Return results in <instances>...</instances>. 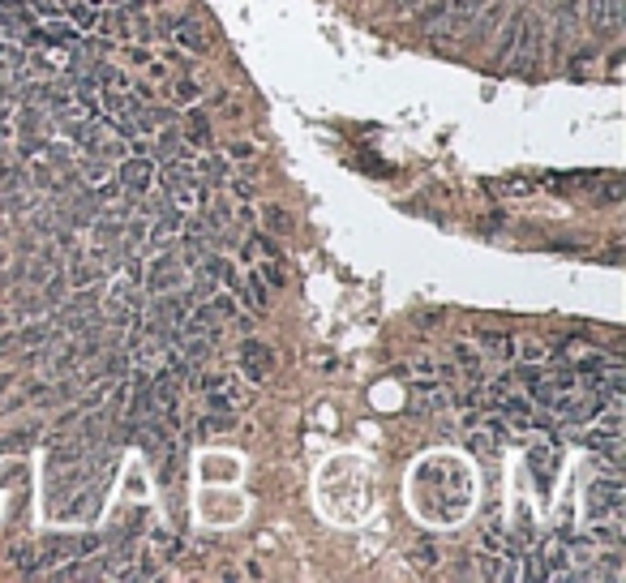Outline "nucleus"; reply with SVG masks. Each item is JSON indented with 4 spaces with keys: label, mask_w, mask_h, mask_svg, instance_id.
Returning a JSON list of instances; mask_svg holds the SVG:
<instances>
[{
    "label": "nucleus",
    "mask_w": 626,
    "mask_h": 583,
    "mask_svg": "<svg viewBox=\"0 0 626 583\" xmlns=\"http://www.w3.org/2000/svg\"><path fill=\"white\" fill-rule=\"evenodd\" d=\"M159 159H176V155H185L189 159V138L176 129V124H164V133H159V150H155Z\"/></svg>",
    "instance_id": "obj_15"
},
{
    "label": "nucleus",
    "mask_w": 626,
    "mask_h": 583,
    "mask_svg": "<svg viewBox=\"0 0 626 583\" xmlns=\"http://www.w3.org/2000/svg\"><path fill=\"white\" fill-rule=\"evenodd\" d=\"M536 60H541V18L536 13H519V35H515V48H510V60L506 69L515 73H536Z\"/></svg>",
    "instance_id": "obj_2"
},
{
    "label": "nucleus",
    "mask_w": 626,
    "mask_h": 583,
    "mask_svg": "<svg viewBox=\"0 0 626 583\" xmlns=\"http://www.w3.org/2000/svg\"><path fill=\"white\" fill-rule=\"evenodd\" d=\"M262 284H266V288H284V267H279V258H266Z\"/></svg>",
    "instance_id": "obj_30"
},
{
    "label": "nucleus",
    "mask_w": 626,
    "mask_h": 583,
    "mask_svg": "<svg viewBox=\"0 0 626 583\" xmlns=\"http://www.w3.org/2000/svg\"><path fill=\"white\" fill-rule=\"evenodd\" d=\"M9 562H13V571H18V575H26V579H35V575H39V558H35V545H13Z\"/></svg>",
    "instance_id": "obj_19"
},
{
    "label": "nucleus",
    "mask_w": 626,
    "mask_h": 583,
    "mask_svg": "<svg viewBox=\"0 0 626 583\" xmlns=\"http://www.w3.org/2000/svg\"><path fill=\"white\" fill-rule=\"evenodd\" d=\"M412 566H416V571H434V566H437V549H434V545H416V549H412Z\"/></svg>",
    "instance_id": "obj_28"
},
{
    "label": "nucleus",
    "mask_w": 626,
    "mask_h": 583,
    "mask_svg": "<svg viewBox=\"0 0 626 583\" xmlns=\"http://www.w3.org/2000/svg\"><path fill=\"white\" fill-rule=\"evenodd\" d=\"M116 180H121V189L129 197H146L155 189V164H150L146 155H124Z\"/></svg>",
    "instance_id": "obj_4"
},
{
    "label": "nucleus",
    "mask_w": 626,
    "mask_h": 583,
    "mask_svg": "<svg viewBox=\"0 0 626 583\" xmlns=\"http://www.w3.org/2000/svg\"><path fill=\"white\" fill-rule=\"evenodd\" d=\"M583 9L597 35H618L626 22V0H583Z\"/></svg>",
    "instance_id": "obj_8"
},
{
    "label": "nucleus",
    "mask_w": 626,
    "mask_h": 583,
    "mask_svg": "<svg viewBox=\"0 0 626 583\" xmlns=\"http://www.w3.org/2000/svg\"><path fill=\"white\" fill-rule=\"evenodd\" d=\"M39 442H44V425H22V429L0 437V455H22V451L39 446Z\"/></svg>",
    "instance_id": "obj_13"
},
{
    "label": "nucleus",
    "mask_w": 626,
    "mask_h": 583,
    "mask_svg": "<svg viewBox=\"0 0 626 583\" xmlns=\"http://www.w3.org/2000/svg\"><path fill=\"white\" fill-rule=\"evenodd\" d=\"M622 476H601L592 481V493H588V515L592 519H605V515H622Z\"/></svg>",
    "instance_id": "obj_5"
},
{
    "label": "nucleus",
    "mask_w": 626,
    "mask_h": 583,
    "mask_svg": "<svg viewBox=\"0 0 626 583\" xmlns=\"http://www.w3.org/2000/svg\"><path fill=\"white\" fill-rule=\"evenodd\" d=\"M22 65H26V52L4 39V44H0V73H4V77H9V73H22Z\"/></svg>",
    "instance_id": "obj_23"
},
{
    "label": "nucleus",
    "mask_w": 626,
    "mask_h": 583,
    "mask_svg": "<svg viewBox=\"0 0 626 583\" xmlns=\"http://www.w3.org/2000/svg\"><path fill=\"white\" fill-rule=\"evenodd\" d=\"M455 364L468 373V378H481V369H485L481 352H477V347H468V343H455Z\"/></svg>",
    "instance_id": "obj_21"
},
{
    "label": "nucleus",
    "mask_w": 626,
    "mask_h": 583,
    "mask_svg": "<svg viewBox=\"0 0 626 583\" xmlns=\"http://www.w3.org/2000/svg\"><path fill=\"white\" fill-rule=\"evenodd\" d=\"M597 202H601V206H618V202H626V180L622 176H605V185L597 189Z\"/></svg>",
    "instance_id": "obj_22"
},
{
    "label": "nucleus",
    "mask_w": 626,
    "mask_h": 583,
    "mask_svg": "<svg viewBox=\"0 0 626 583\" xmlns=\"http://www.w3.org/2000/svg\"><path fill=\"white\" fill-rule=\"evenodd\" d=\"M237 429V412H211L202 420V434H232Z\"/></svg>",
    "instance_id": "obj_26"
},
{
    "label": "nucleus",
    "mask_w": 626,
    "mask_h": 583,
    "mask_svg": "<svg viewBox=\"0 0 626 583\" xmlns=\"http://www.w3.org/2000/svg\"><path fill=\"white\" fill-rule=\"evenodd\" d=\"M99 545H103V536L99 532H86V536H44V545L35 549V558H39V575H48L56 562H69V558H91L99 554Z\"/></svg>",
    "instance_id": "obj_1"
},
{
    "label": "nucleus",
    "mask_w": 626,
    "mask_h": 583,
    "mask_svg": "<svg viewBox=\"0 0 626 583\" xmlns=\"http://www.w3.org/2000/svg\"><path fill=\"white\" fill-rule=\"evenodd\" d=\"M0 236H4V215H0Z\"/></svg>",
    "instance_id": "obj_38"
},
{
    "label": "nucleus",
    "mask_w": 626,
    "mask_h": 583,
    "mask_svg": "<svg viewBox=\"0 0 626 583\" xmlns=\"http://www.w3.org/2000/svg\"><path fill=\"white\" fill-rule=\"evenodd\" d=\"M185 138L197 146H211V121H206L202 108H189V112H185Z\"/></svg>",
    "instance_id": "obj_16"
},
{
    "label": "nucleus",
    "mask_w": 626,
    "mask_h": 583,
    "mask_svg": "<svg viewBox=\"0 0 626 583\" xmlns=\"http://www.w3.org/2000/svg\"><path fill=\"white\" fill-rule=\"evenodd\" d=\"M228 155H232V159H253V142H232Z\"/></svg>",
    "instance_id": "obj_34"
},
{
    "label": "nucleus",
    "mask_w": 626,
    "mask_h": 583,
    "mask_svg": "<svg viewBox=\"0 0 626 583\" xmlns=\"http://www.w3.org/2000/svg\"><path fill=\"white\" fill-rule=\"evenodd\" d=\"M129 352H108L103 361H99V378H124L129 373Z\"/></svg>",
    "instance_id": "obj_25"
},
{
    "label": "nucleus",
    "mask_w": 626,
    "mask_h": 583,
    "mask_svg": "<svg viewBox=\"0 0 626 583\" xmlns=\"http://www.w3.org/2000/svg\"><path fill=\"white\" fill-rule=\"evenodd\" d=\"M592 65H597V48H579L575 56H571V73H575V77L579 73H588Z\"/></svg>",
    "instance_id": "obj_31"
},
{
    "label": "nucleus",
    "mask_w": 626,
    "mask_h": 583,
    "mask_svg": "<svg viewBox=\"0 0 626 583\" xmlns=\"http://www.w3.org/2000/svg\"><path fill=\"white\" fill-rule=\"evenodd\" d=\"M412 408L425 416H437L451 408V387L446 382H437V378H425V382H416L412 387Z\"/></svg>",
    "instance_id": "obj_10"
},
{
    "label": "nucleus",
    "mask_w": 626,
    "mask_h": 583,
    "mask_svg": "<svg viewBox=\"0 0 626 583\" xmlns=\"http://www.w3.org/2000/svg\"><path fill=\"white\" fill-rule=\"evenodd\" d=\"M4 387H9V373H0V390H4Z\"/></svg>",
    "instance_id": "obj_36"
},
{
    "label": "nucleus",
    "mask_w": 626,
    "mask_h": 583,
    "mask_svg": "<svg viewBox=\"0 0 626 583\" xmlns=\"http://www.w3.org/2000/svg\"><path fill=\"white\" fill-rule=\"evenodd\" d=\"M515 35H519V13H510L502 22V35H498V48H494V60L506 65L510 60V48H515Z\"/></svg>",
    "instance_id": "obj_18"
},
{
    "label": "nucleus",
    "mask_w": 626,
    "mask_h": 583,
    "mask_svg": "<svg viewBox=\"0 0 626 583\" xmlns=\"http://www.w3.org/2000/svg\"><path fill=\"white\" fill-rule=\"evenodd\" d=\"M262 223H266V232H275V236H288L292 232V215L284 211V206H266Z\"/></svg>",
    "instance_id": "obj_24"
},
{
    "label": "nucleus",
    "mask_w": 626,
    "mask_h": 583,
    "mask_svg": "<svg viewBox=\"0 0 626 583\" xmlns=\"http://www.w3.org/2000/svg\"><path fill=\"white\" fill-rule=\"evenodd\" d=\"M181 279H185V267H181V253H172V249H159V258L146 267L142 284L150 296H159V292H176L181 288Z\"/></svg>",
    "instance_id": "obj_3"
},
{
    "label": "nucleus",
    "mask_w": 626,
    "mask_h": 583,
    "mask_svg": "<svg viewBox=\"0 0 626 583\" xmlns=\"http://www.w3.org/2000/svg\"><path fill=\"white\" fill-rule=\"evenodd\" d=\"M489 189H494V194H502V197H528L532 194L528 180H489Z\"/></svg>",
    "instance_id": "obj_27"
},
{
    "label": "nucleus",
    "mask_w": 626,
    "mask_h": 583,
    "mask_svg": "<svg viewBox=\"0 0 626 583\" xmlns=\"http://www.w3.org/2000/svg\"><path fill=\"white\" fill-rule=\"evenodd\" d=\"M164 180H168V189H176V185H189V180H197V168H193L185 155H176V159H168V168H164Z\"/></svg>",
    "instance_id": "obj_17"
},
{
    "label": "nucleus",
    "mask_w": 626,
    "mask_h": 583,
    "mask_svg": "<svg viewBox=\"0 0 626 583\" xmlns=\"http://www.w3.org/2000/svg\"><path fill=\"white\" fill-rule=\"evenodd\" d=\"M506 215H485V232H502Z\"/></svg>",
    "instance_id": "obj_35"
},
{
    "label": "nucleus",
    "mask_w": 626,
    "mask_h": 583,
    "mask_svg": "<svg viewBox=\"0 0 626 583\" xmlns=\"http://www.w3.org/2000/svg\"><path fill=\"white\" fill-rule=\"evenodd\" d=\"M159 30L164 35H172L181 48H189V52H206V30H202V22L193 18V13H176V18H164L159 22Z\"/></svg>",
    "instance_id": "obj_9"
},
{
    "label": "nucleus",
    "mask_w": 626,
    "mask_h": 583,
    "mask_svg": "<svg viewBox=\"0 0 626 583\" xmlns=\"http://www.w3.org/2000/svg\"><path fill=\"white\" fill-rule=\"evenodd\" d=\"M232 288H237V296H241V300L249 305V309H253V314H262L266 300H270V296H266V284H262V275H258V270H249L245 279H232Z\"/></svg>",
    "instance_id": "obj_12"
},
{
    "label": "nucleus",
    "mask_w": 626,
    "mask_h": 583,
    "mask_svg": "<svg viewBox=\"0 0 626 583\" xmlns=\"http://www.w3.org/2000/svg\"><path fill=\"white\" fill-rule=\"evenodd\" d=\"M502 22H506V0H485L477 9V18L468 22V30H472V39H489Z\"/></svg>",
    "instance_id": "obj_11"
},
{
    "label": "nucleus",
    "mask_w": 626,
    "mask_h": 583,
    "mask_svg": "<svg viewBox=\"0 0 626 583\" xmlns=\"http://www.w3.org/2000/svg\"><path fill=\"white\" fill-rule=\"evenodd\" d=\"M232 194L249 202V197H258V185H253V180H232Z\"/></svg>",
    "instance_id": "obj_33"
},
{
    "label": "nucleus",
    "mask_w": 626,
    "mask_h": 583,
    "mask_svg": "<svg viewBox=\"0 0 626 583\" xmlns=\"http://www.w3.org/2000/svg\"><path fill=\"white\" fill-rule=\"evenodd\" d=\"M477 343H481L485 356H494V361H515V343L519 339H510V335H502V331H481Z\"/></svg>",
    "instance_id": "obj_14"
},
{
    "label": "nucleus",
    "mask_w": 626,
    "mask_h": 583,
    "mask_svg": "<svg viewBox=\"0 0 626 583\" xmlns=\"http://www.w3.org/2000/svg\"><path fill=\"white\" fill-rule=\"evenodd\" d=\"M181 232H185V211H176V206H164L155 223H146V244L150 249H168V244L181 241Z\"/></svg>",
    "instance_id": "obj_6"
},
{
    "label": "nucleus",
    "mask_w": 626,
    "mask_h": 583,
    "mask_svg": "<svg viewBox=\"0 0 626 583\" xmlns=\"http://www.w3.org/2000/svg\"><path fill=\"white\" fill-rule=\"evenodd\" d=\"M172 91H176V99H181V103H197V99H202V86H197L193 77H181Z\"/></svg>",
    "instance_id": "obj_29"
},
{
    "label": "nucleus",
    "mask_w": 626,
    "mask_h": 583,
    "mask_svg": "<svg viewBox=\"0 0 626 583\" xmlns=\"http://www.w3.org/2000/svg\"><path fill=\"white\" fill-rule=\"evenodd\" d=\"M91 155H95V159H108V164H112V159H124V142L99 129V138H95V146H91Z\"/></svg>",
    "instance_id": "obj_20"
},
{
    "label": "nucleus",
    "mask_w": 626,
    "mask_h": 583,
    "mask_svg": "<svg viewBox=\"0 0 626 583\" xmlns=\"http://www.w3.org/2000/svg\"><path fill=\"white\" fill-rule=\"evenodd\" d=\"M249 249H262V258H279V244L270 241L266 232H253V236H249Z\"/></svg>",
    "instance_id": "obj_32"
},
{
    "label": "nucleus",
    "mask_w": 626,
    "mask_h": 583,
    "mask_svg": "<svg viewBox=\"0 0 626 583\" xmlns=\"http://www.w3.org/2000/svg\"><path fill=\"white\" fill-rule=\"evenodd\" d=\"M237 356H241V369L249 373V382H253V387H262L266 378L275 373V352H270L262 339H245Z\"/></svg>",
    "instance_id": "obj_7"
},
{
    "label": "nucleus",
    "mask_w": 626,
    "mask_h": 583,
    "mask_svg": "<svg viewBox=\"0 0 626 583\" xmlns=\"http://www.w3.org/2000/svg\"><path fill=\"white\" fill-rule=\"evenodd\" d=\"M395 4H404V9H408V4H416V0H395Z\"/></svg>",
    "instance_id": "obj_37"
}]
</instances>
